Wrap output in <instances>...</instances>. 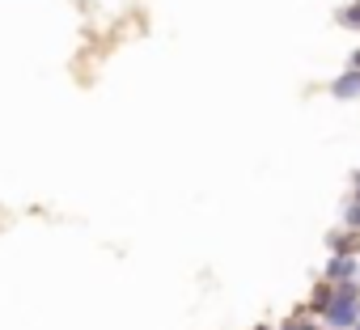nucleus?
Here are the masks:
<instances>
[{
    "label": "nucleus",
    "instance_id": "7ed1b4c3",
    "mask_svg": "<svg viewBox=\"0 0 360 330\" xmlns=\"http://www.w3.org/2000/svg\"><path fill=\"white\" fill-rule=\"evenodd\" d=\"M330 98H339V102H356V98H360V68H343V72L330 81Z\"/></svg>",
    "mask_w": 360,
    "mask_h": 330
},
{
    "label": "nucleus",
    "instance_id": "39448f33",
    "mask_svg": "<svg viewBox=\"0 0 360 330\" xmlns=\"http://www.w3.org/2000/svg\"><path fill=\"white\" fill-rule=\"evenodd\" d=\"M318 330H330V326H318Z\"/></svg>",
    "mask_w": 360,
    "mask_h": 330
},
{
    "label": "nucleus",
    "instance_id": "f03ea898",
    "mask_svg": "<svg viewBox=\"0 0 360 330\" xmlns=\"http://www.w3.org/2000/svg\"><path fill=\"white\" fill-rule=\"evenodd\" d=\"M326 284H360V258L356 254H330L322 267Z\"/></svg>",
    "mask_w": 360,
    "mask_h": 330
},
{
    "label": "nucleus",
    "instance_id": "20e7f679",
    "mask_svg": "<svg viewBox=\"0 0 360 330\" xmlns=\"http://www.w3.org/2000/svg\"><path fill=\"white\" fill-rule=\"evenodd\" d=\"M347 68H360V47L352 51V64H347Z\"/></svg>",
    "mask_w": 360,
    "mask_h": 330
},
{
    "label": "nucleus",
    "instance_id": "f257e3e1",
    "mask_svg": "<svg viewBox=\"0 0 360 330\" xmlns=\"http://www.w3.org/2000/svg\"><path fill=\"white\" fill-rule=\"evenodd\" d=\"M356 322H360V284H335L330 305L322 313V326H330V330H356Z\"/></svg>",
    "mask_w": 360,
    "mask_h": 330
},
{
    "label": "nucleus",
    "instance_id": "423d86ee",
    "mask_svg": "<svg viewBox=\"0 0 360 330\" xmlns=\"http://www.w3.org/2000/svg\"><path fill=\"white\" fill-rule=\"evenodd\" d=\"M356 330H360V322H356Z\"/></svg>",
    "mask_w": 360,
    "mask_h": 330
}]
</instances>
